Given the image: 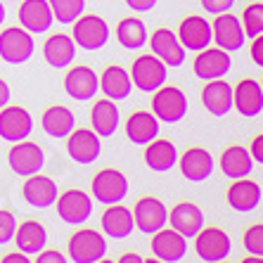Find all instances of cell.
<instances>
[{
	"label": "cell",
	"mask_w": 263,
	"mask_h": 263,
	"mask_svg": "<svg viewBox=\"0 0 263 263\" xmlns=\"http://www.w3.org/2000/svg\"><path fill=\"white\" fill-rule=\"evenodd\" d=\"M102 233L111 239H126L130 233L135 230V220H133V211L126 209L121 202L119 204H109L104 209L102 218H100Z\"/></svg>",
	"instance_id": "27"
},
{
	"label": "cell",
	"mask_w": 263,
	"mask_h": 263,
	"mask_svg": "<svg viewBox=\"0 0 263 263\" xmlns=\"http://www.w3.org/2000/svg\"><path fill=\"white\" fill-rule=\"evenodd\" d=\"M178 149L171 140H159V138H154L152 142H147L145 145V164L149 171L154 173H166L171 171L173 166L178 164Z\"/></svg>",
	"instance_id": "31"
},
{
	"label": "cell",
	"mask_w": 263,
	"mask_h": 263,
	"mask_svg": "<svg viewBox=\"0 0 263 263\" xmlns=\"http://www.w3.org/2000/svg\"><path fill=\"white\" fill-rule=\"evenodd\" d=\"M64 140H67V154L76 164H92L102 154V138L92 128H73Z\"/></svg>",
	"instance_id": "15"
},
{
	"label": "cell",
	"mask_w": 263,
	"mask_h": 263,
	"mask_svg": "<svg viewBox=\"0 0 263 263\" xmlns=\"http://www.w3.org/2000/svg\"><path fill=\"white\" fill-rule=\"evenodd\" d=\"M100 90L104 92V98L114 100V102H121V100H128L130 92H133V81H130V71H126L119 64H109L100 73Z\"/></svg>",
	"instance_id": "28"
},
{
	"label": "cell",
	"mask_w": 263,
	"mask_h": 263,
	"mask_svg": "<svg viewBox=\"0 0 263 263\" xmlns=\"http://www.w3.org/2000/svg\"><path fill=\"white\" fill-rule=\"evenodd\" d=\"M60 24H73L81 14L86 12V0H48Z\"/></svg>",
	"instance_id": "36"
},
{
	"label": "cell",
	"mask_w": 263,
	"mask_h": 263,
	"mask_svg": "<svg viewBox=\"0 0 263 263\" xmlns=\"http://www.w3.org/2000/svg\"><path fill=\"white\" fill-rule=\"evenodd\" d=\"M239 19H242V26H245L247 38H256L258 33H263V3L247 5Z\"/></svg>",
	"instance_id": "37"
},
{
	"label": "cell",
	"mask_w": 263,
	"mask_h": 263,
	"mask_svg": "<svg viewBox=\"0 0 263 263\" xmlns=\"http://www.w3.org/2000/svg\"><path fill=\"white\" fill-rule=\"evenodd\" d=\"M233 69V60L230 52L220 48H204L197 52L195 62H192V71L199 81H214V79H226Z\"/></svg>",
	"instance_id": "12"
},
{
	"label": "cell",
	"mask_w": 263,
	"mask_h": 263,
	"mask_svg": "<svg viewBox=\"0 0 263 263\" xmlns=\"http://www.w3.org/2000/svg\"><path fill=\"white\" fill-rule=\"evenodd\" d=\"M149 249H152L154 258L161 263H178L183 261L185 254H187V237L173 230L171 226L161 228L152 235V242H149Z\"/></svg>",
	"instance_id": "16"
},
{
	"label": "cell",
	"mask_w": 263,
	"mask_h": 263,
	"mask_svg": "<svg viewBox=\"0 0 263 263\" xmlns=\"http://www.w3.org/2000/svg\"><path fill=\"white\" fill-rule=\"evenodd\" d=\"M7 164L12 168L14 176L19 178H29L33 173H41L45 166V149L38 142L26 140L12 142L10 152H7Z\"/></svg>",
	"instance_id": "7"
},
{
	"label": "cell",
	"mask_w": 263,
	"mask_h": 263,
	"mask_svg": "<svg viewBox=\"0 0 263 263\" xmlns=\"http://www.w3.org/2000/svg\"><path fill=\"white\" fill-rule=\"evenodd\" d=\"M41 126H43V130L50 138L64 140V138L76 128V117H73V111L69 109V107H64V104H52V107H48V109L43 111Z\"/></svg>",
	"instance_id": "33"
},
{
	"label": "cell",
	"mask_w": 263,
	"mask_h": 263,
	"mask_svg": "<svg viewBox=\"0 0 263 263\" xmlns=\"http://www.w3.org/2000/svg\"><path fill=\"white\" fill-rule=\"evenodd\" d=\"M14 242L24 254H38L48 247V230L38 220H24L22 226H17Z\"/></svg>",
	"instance_id": "34"
},
{
	"label": "cell",
	"mask_w": 263,
	"mask_h": 263,
	"mask_svg": "<svg viewBox=\"0 0 263 263\" xmlns=\"http://www.w3.org/2000/svg\"><path fill=\"white\" fill-rule=\"evenodd\" d=\"M147 41H149L152 55L159 57L166 67L178 69V67H183L185 64L187 50H185L183 43L178 41V33H173L171 29H157Z\"/></svg>",
	"instance_id": "19"
},
{
	"label": "cell",
	"mask_w": 263,
	"mask_h": 263,
	"mask_svg": "<svg viewBox=\"0 0 263 263\" xmlns=\"http://www.w3.org/2000/svg\"><path fill=\"white\" fill-rule=\"evenodd\" d=\"M22 197L33 209H50L55 206L57 197H60V187L52 178L43 176V173H33L22 185Z\"/></svg>",
	"instance_id": "20"
},
{
	"label": "cell",
	"mask_w": 263,
	"mask_h": 263,
	"mask_svg": "<svg viewBox=\"0 0 263 263\" xmlns=\"http://www.w3.org/2000/svg\"><path fill=\"white\" fill-rule=\"evenodd\" d=\"M109 24L104 22L100 14H81L76 22L71 24V38L79 48L88 50V52H95V50L104 48L109 43Z\"/></svg>",
	"instance_id": "3"
},
{
	"label": "cell",
	"mask_w": 263,
	"mask_h": 263,
	"mask_svg": "<svg viewBox=\"0 0 263 263\" xmlns=\"http://www.w3.org/2000/svg\"><path fill=\"white\" fill-rule=\"evenodd\" d=\"M100 90V76L86 64H76L64 76V92L76 102H90Z\"/></svg>",
	"instance_id": "14"
},
{
	"label": "cell",
	"mask_w": 263,
	"mask_h": 263,
	"mask_svg": "<svg viewBox=\"0 0 263 263\" xmlns=\"http://www.w3.org/2000/svg\"><path fill=\"white\" fill-rule=\"evenodd\" d=\"M142 261H145V258L133 254V251H130V254H123V256L119 258V263H142Z\"/></svg>",
	"instance_id": "47"
},
{
	"label": "cell",
	"mask_w": 263,
	"mask_h": 263,
	"mask_svg": "<svg viewBox=\"0 0 263 263\" xmlns=\"http://www.w3.org/2000/svg\"><path fill=\"white\" fill-rule=\"evenodd\" d=\"M261 185L256 180H249L247 178H235L230 187L226 192V199H228V206L233 209V211H239V214H249L254 209L261 204Z\"/></svg>",
	"instance_id": "22"
},
{
	"label": "cell",
	"mask_w": 263,
	"mask_h": 263,
	"mask_svg": "<svg viewBox=\"0 0 263 263\" xmlns=\"http://www.w3.org/2000/svg\"><path fill=\"white\" fill-rule=\"evenodd\" d=\"M159 0H126V5L133 10V12H149L157 7Z\"/></svg>",
	"instance_id": "44"
},
{
	"label": "cell",
	"mask_w": 263,
	"mask_h": 263,
	"mask_svg": "<svg viewBox=\"0 0 263 263\" xmlns=\"http://www.w3.org/2000/svg\"><path fill=\"white\" fill-rule=\"evenodd\" d=\"M251 62L263 69V33H258L256 38H251Z\"/></svg>",
	"instance_id": "42"
},
{
	"label": "cell",
	"mask_w": 263,
	"mask_h": 263,
	"mask_svg": "<svg viewBox=\"0 0 263 263\" xmlns=\"http://www.w3.org/2000/svg\"><path fill=\"white\" fill-rule=\"evenodd\" d=\"M57 216L67 226H83L92 216V195L83 190H67L57 197Z\"/></svg>",
	"instance_id": "10"
},
{
	"label": "cell",
	"mask_w": 263,
	"mask_h": 263,
	"mask_svg": "<svg viewBox=\"0 0 263 263\" xmlns=\"http://www.w3.org/2000/svg\"><path fill=\"white\" fill-rule=\"evenodd\" d=\"M130 81H133V88H138L140 92H149L159 90L168 81V67L159 60L157 55H140L133 62L130 67Z\"/></svg>",
	"instance_id": "5"
},
{
	"label": "cell",
	"mask_w": 263,
	"mask_h": 263,
	"mask_svg": "<svg viewBox=\"0 0 263 263\" xmlns=\"http://www.w3.org/2000/svg\"><path fill=\"white\" fill-rule=\"evenodd\" d=\"M123 128H126V138H128L133 145L145 147L147 142H152L154 138H159L161 121L154 117L152 111L138 109L126 119V126H123Z\"/></svg>",
	"instance_id": "26"
},
{
	"label": "cell",
	"mask_w": 263,
	"mask_h": 263,
	"mask_svg": "<svg viewBox=\"0 0 263 263\" xmlns=\"http://www.w3.org/2000/svg\"><path fill=\"white\" fill-rule=\"evenodd\" d=\"M133 220L140 233L154 235L157 230L168 226V209H166V204L161 202L159 197H152V195L140 197L133 209Z\"/></svg>",
	"instance_id": "9"
},
{
	"label": "cell",
	"mask_w": 263,
	"mask_h": 263,
	"mask_svg": "<svg viewBox=\"0 0 263 263\" xmlns=\"http://www.w3.org/2000/svg\"><path fill=\"white\" fill-rule=\"evenodd\" d=\"M214 157L204 147H187L180 157H178V168L183 173L185 180L190 183H204L214 173Z\"/></svg>",
	"instance_id": "18"
},
{
	"label": "cell",
	"mask_w": 263,
	"mask_h": 263,
	"mask_svg": "<svg viewBox=\"0 0 263 263\" xmlns=\"http://www.w3.org/2000/svg\"><path fill=\"white\" fill-rule=\"evenodd\" d=\"M17 218H14L12 211L7 209H0V247L3 245H10L14 239V233H17Z\"/></svg>",
	"instance_id": "39"
},
{
	"label": "cell",
	"mask_w": 263,
	"mask_h": 263,
	"mask_svg": "<svg viewBox=\"0 0 263 263\" xmlns=\"http://www.w3.org/2000/svg\"><path fill=\"white\" fill-rule=\"evenodd\" d=\"M10 100H12L10 83H7L5 79H0V109H3V107H7V104H10Z\"/></svg>",
	"instance_id": "45"
},
{
	"label": "cell",
	"mask_w": 263,
	"mask_h": 263,
	"mask_svg": "<svg viewBox=\"0 0 263 263\" xmlns=\"http://www.w3.org/2000/svg\"><path fill=\"white\" fill-rule=\"evenodd\" d=\"M202 104L211 117H228L233 111V86L226 79L206 81L202 88Z\"/></svg>",
	"instance_id": "24"
},
{
	"label": "cell",
	"mask_w": 263,
	"mask_h": 263,
	"mask_svg": "<svg viewBox=\"0 0 263 263\" xmlns=\"http://www.w3.org/2000/svg\"><path fill=\"white\" fill-rule=\"evenodd\" d=\"M233 109L247 119H254L263 111V88L254 79H242L233 88Z\"/></svg>",
	"instance_id": "23"
},
{
	"label": "cell",
	"mask_w": 263,
	"mask_h": 263,
	"mask_svg": "<svg viewBox=\"0 0 263 263\" xmlns=\"http://www.w3.org/2000/svg\"><path fill=\"white\" fill-rule=\"evenodd\" d=\"M92 190V199H98L100 204L109 206V204H119L128 197V178L123 176V171L119 168H102L92 176L90 183Z\"/></svg>",
	"instance_id": "6"
},
{
	"label": "cell",
	"mask_w": 263,
	"mask_h": 263,
	"mask_svg": "<svg viewBox=\"0 0 263 263\" xmlns=\"http://www.w3.org/2000/svg\"><path fill=\"white\" fill-rule=\"evenodd\" d=\"M152 114L159 121L164 123H178L187 117V109H190V102H187V95H185L180 88L176 86H161L159 90L152 92Z\"/></svg>",
	"instance_id": "4"
},
{
	"label": "cell",
	"mask_w": 263,
	"mask_h": 263,
	"mask_svg": "<svg viewBox=\"0 0 263 263\" xmlns=\"http://www.w3.org/2000/svg\"><path fill=\"white\" fill-rule=\"evenodd\" d=\"M233 251V239L223 228H206L204 226L199 233L195 235V254L202 258L204 263H220L226 261Z\"/></svg>",
	"instance_id": "8"
},
{
	"label": "cell",
	"mask_w": 263,
	"mask_h": 263,
	"mask_svg": "<svg viewBox=\"0 0 263 263\" xmlns=\"http://www.w3.org/2000/svg\"><path fill=\"white\" fill-rule=\"evenodd\" d=\"M242 245H245L247 254H254V256L263 258V223H254V226L247 228Z\"/></svg>",
	"instance_id": "38"
},
{
	"label": "cell",
	"mask_w": 263,
	"mask_h": 263,
	"mask_svg": "<svg viewBox=\"0 0 263 263\" xmlns=\"http://www.w3.org/2000/svg\"><path fill=\"white\" fill-rule=\"evenodd\" d=\"M202 10L209 14H220V12H230L235 5V0H199Z\"/></svg>",
	"instance_id": "40"
},
{
	"label": "cell",
	"mask_w": 263,
	"mask_h": 263,
	"mask_svg": "<svg viewBox=\"0 0 263 263\" xmlns=\"http://www.w3.org/2000/svg\"><path fill=\"white\" fill-rule=\"evenodd\" d=\"M36 52V43H33V33L24 29V26H7L0 31V60L5 64H26Z\"/></svg>",
	"instance_id": "2"
},
{
	"label": "cell",
	"mask_w": 263,
	"mask_h": 263,
	"mask_svg": "<svg viewBox=\"0 0 263 263\" xmlns=\"http://www.w3.org/2000/svg\"><path fill=\"white\" fill-rule=\"evenodd\" d=\"M261 88H263V79H261Z\"/></svg>",
	"instance_id": "49"
},
{
	"label": "cell",
	"mask_w": 263,
	"mask_h": 263,
	"mask_svg": "<svg viewBox=\"0 0 263 263\" xmlns=\"http://www.w3.org/2000/svg\"><path fill=\"white\" fill-rule=\"evenodd\" d=\"M147 26L142 19L138 17H123L117 26V41L123 45L126 50H140L147 45Z\"/></svg>",
	"instance_id": "35"
},
{
	"label": "cell",
	"mask_w": 263,
	"mask_h": 263,
	"mask_svg": "<svg viewBox=\"0 0 263 263\" xmlns=\"http://www.w3.org/2000/svg\"><path fill=\"white\" fill-rule=\"evenodd\" d=\"M211 31H214V45L220 50H226V52H237L247 43L242 19L235 17L233 12L216 14V22L211 24Z\"/></svg>",
	"instance_id": "11"
},
{
	"label": "cell",
	"mask_w": 263,
	"mask_h": 263,
	"mask_svg": "<svg viewBox=\"0 0 263 263\" xmlns=\"http://www.w3.org/2000/svg\"><path fill=\"white\" fill-rule=\"evenodd\" d=\"M249 154L254 164H263V133H258L254 140H251V147H249Z\"/></svg>",
	"instance_id": "43"
},
{
	"label": "cell",
	"mask_w": 263,
	"mask_h": 263,
	"mask_svg": "<svg viewBox=\"0 0 263 263\" xmlns=\"http://www.w3.org/2000/svg\"><path fill=\"white\" fill-rule=\"evenodd\" d=\"M67 254L73 263H100L107 254V239L95 228H81L69 237Z\"/></svg>",
	"instance_id": "1"
},
{
	"label": "cell",
	"mask_w": 263,
	"mask_h": 263,
	"mask_svg": "<svg viewBox=\"0 0 263 263\" xmlns=\"http://www.w3.org/2000/svg\"><path fill=\"white\" fill-rule=\"evenodd\" d=\"M5 17H7V10H5V5H3V0H0V26H3Z\"/></svg>",
	"instance_id": "48"
},
{
	"label": "cell",
	"mask_w": 263,
	"mask_h": 263,
	"mask_svg": "<svg viewBox=\"0 0 263 263\" xmlns=\"http://www.w3.org/2000/svg\"><path fill=\"white\" fill-rule=\"evenodd\" d=\"M67 256L57 249H43L36 254V263H64Z\"/></svg>",
	"instance_id": "41"
},
{
	"label": "cell",
	"mask_w": 263,
	"mask_h": 263,
	"mask_svg": "<svg viewBox=\"0 0 263 263\" xmlns=\"http://www.w3.org/2000/svg\"><path fill=\"white\" fill-rule=\"evenodd\" d=\"M3 263H29V254H24V251H14V254H5V256L0 258Z\"/></svg>",
	"instance_id": "46"
},
{
	"label": "cell",
	"mask_w": 263,
	"mask_h": 263,
	"mask_svg": "<svg viewBox=\"0 0 263 263\" xmlns=\"http://www.w3.org/2000/svg\"><path fill=\"white\" fill-rule=\"evenodd\" d=\"M168 226L183 237L192 239L204 228V211L192 202H180L168 211Z\"/></svg>",
	"instance_id": "25"
},
{
	"label": "cell",
	"mask_w": 263,
	"mask_h": 263,
	"mask_svg": "<svg viewBox=\"0 0 263 263\" xmlns=\"http://www.w3.org/2000/svg\"><path fill=\"white\" fill-rule=\"evenodd\" d=\"M119 123H121V114H119V107L114 100L104 98L98 100L90 109V128L100 135V138H111L117 133Z\"/></svg>",
	"instance_id": "29"
},
{
	"label": "cell",
	"mask_w": 263,
	"mask_h": 263,
	"mask_svg": "<svg viewBox=\"0 0 263 263\" xmlns=\"http://www.w3.org/2000/svg\"><path fill=\"white\" fill-rule=\"evenodd\" d=\"M17 17L29 33H48L50 26L55 24V14L48 0H22Z\"/></svg>",
	"instance_id": "21"
},
{
	"label": "cell",
	"mask_w": 263,
	"mask_h": 263,
	"mask_svg": "<svg viewBox=\"0 0 263 263\" xmlns=\"http://www.w3.org/2000/svg\"><path fill=\"white\" fill-rule=\"evenodd\" d=\"M218 166H220V171H223V176L235 180V178L251 176V171H254V159H251V154H249L247 147L230 145L220 152Z\"/></svg>",
	"instance_id": "30"
},
{
	"label": "cell",
	"mask_w": 263,
	"mask_h": 263,
	"mask_svg": "<svg viewBox=\"0 0 263 263\" xmlns=\"http://www.w3.org/2000/svg\"><path fill=\"white\" fill-rule=\"evenodd\" d=\"M178 41L190 52H199V50L209 48L211 41H214L211 22L206 17H202V14H187L178 24Z\"/></svg>",
	"instance_id": "17"
},
{
	"label": "cell",
	"mask_w": 263,
	"mask_h": 263,
	"mask_svg": "<svg viewBox=\"0 0 263 263\" xmlns=\"http://www.w3.org/2000/svg\"><path fill=\"white\" fill-rule=\"evenodd\" d=\"M33 133V117L19 104H7L0 109V138L5 142L26 140Z\"/></svg>",
	"instance_id": "13"
},
{
	"label": "cell",
	"mask_w": 263,
	"mask_h": 263,
	"mask_svg": "<svg viewBox=\"0 0 263 263\" xmlns=\"http://www.w3.org/2000/svg\"><path fill=\"white\" fill-rule=\"evenodd\" d=\"M43 57L52 69H67L69 64H73V57H76L73 38L67 33H52L43 45Z\"/></svg>",
	"instance_id": "32"
}]
</instances>
